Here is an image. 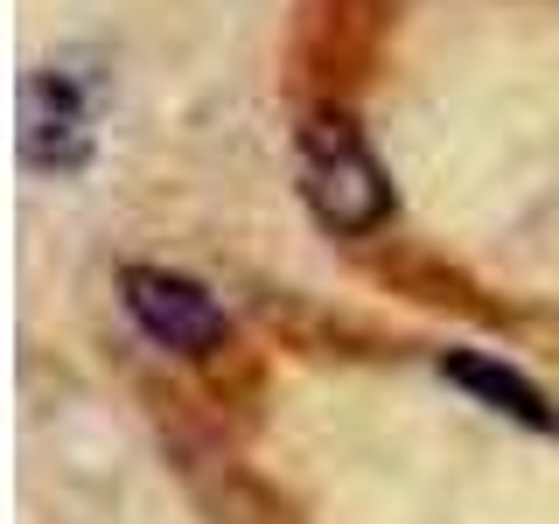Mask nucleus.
<instances>
[{"instance_id":"obj_4","label":"nucleus","mask_w":559,"mask_h":524,"mask_svg":"<svg viewBox=\"0 0 559 524\" xmlns=\"http://www.w3.org/2000/svg\"><path fill=\"white\" fill-rule=\"evenodd\" d=\"M441 378L448 384H462L476 406L489 413H503V419H518V427H532V433H559V413L546 406V392H538L524 371H511L503 357H489V349H448L441 357Z\"/></svg>"},{"instance_id":"obj_2","label":"nucleus","mask_w":559,"mask_h":524,"mask_svg":"<svg viewBox=\"0 0 559 524\" xmlns=\"http://www.w3.org/2000/svg\"><path fill=\"white\" fill-rule=\"evenodd\" d=\"M98 154V98L78 70L49 63L22 78V162L35 175H84Z\"/></svg>"},{"instance_id":"obj_3","label":"nucleus","mask_w":559,"mask_h":524,"mask_svg":"<svg viewBox=\"0 0 559 524\" xmlns=\"http://www.w3.org/2000/svg\"><path fill=\"white\" fill-rule=\"evenodd\" d=\"M119 301H127L140 336L154 349H168V357H210L231 336V314L217 308V294L168 266H127L119 273Z\"/></svg>"},{"instance_id":"obj_1","label":"nucleus","mask_w":559,"mask_h":524,"mask_svg":"<svg viewBox=\"0 0 559 524\" xmlns=\"http://www.w3.org/2000/svg\"><path fill=\"white\" fill-rule=\"evenodd\" d=\"M301 203L314 210V224L336 238H371L392 217V175L371 154V140L349 127L343 112H322L301 127Z\"/></svg>"}]
</instances>
